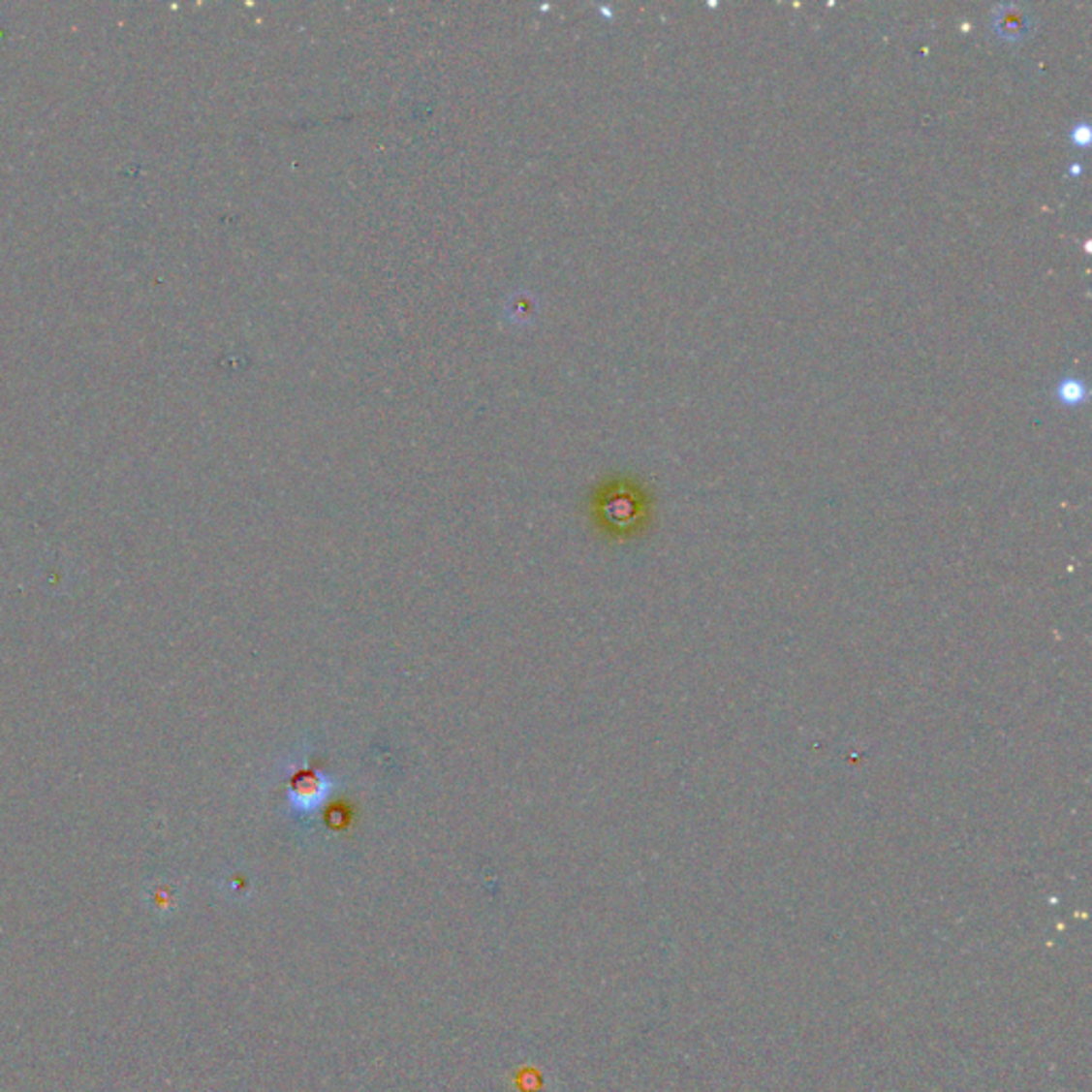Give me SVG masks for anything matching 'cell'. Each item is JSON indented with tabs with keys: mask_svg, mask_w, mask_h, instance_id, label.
<instances>
[{
	"mask_svg": "<svg viewBox=\"0 0 1092 1092\" xmlns=\"http://www.w3.org/2000/svg\"><path fill=\"white\" fill-rule=\"evenodd\" d=\"M1090 137H1092V131H1090V126L1084 124V122L1076 124L1074 131H1071V141H1074L1076 145H1088Z\"/></svg>",
	"mask_w": 1092,
	"mask_h": 1092,
	"instance_id": "obj_3",
	"label": "cell"
},
{
	"mask_svg": "<svg viewBox=\"0 0 1092 1092\" xmlns=\"http://www.w3.org/2000/svg\"><path fill=\"white\" fill-rule=\"evenodd\" d=\"M143 900H145L147 909H152L154 914H158V916H165V914H169V911H173V907H175V889L169 888V886L156 884V886L147 889Z\"/></svg>",
	"mask_w": 1092,
	"mask_h": 1092,
	"instance_id": "obj_1",
	"label": "cell"
},
{
	"mask_svg": "<svg viewBox=\"0 0 1092 1092\" xmlns=\"http://www.w3.org/2000/svg\"><path fill=\"white\" fill-rule=\"evenodd\" d=\"M1056 393H1058V399L1063 401V404H1067V406H1077V404H1081V401L1086 399V387H1084V383H1081V380H1077V378H1065L1063 383L1058 385Z\"/></svg>",
	"mask_w": 1092,
	"mask_h": 1092,
	"instance_id": "obj_2",
	"label": "cell"
}]
</instances>
